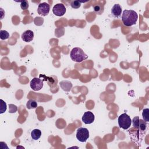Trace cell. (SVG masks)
<instances>
[{
  "mask_svg": "<svg viewBox=\"0 0 149 149\" xmlns=\"http://www.w3.org/2000/svg\"><path fill=\"white\" fill-rule=\"evenodd\" d=\"M133 126L136 129L144 132L147 128V122L143 119H141L139 116H135L132 120Z\"/></svg>",
  "mask_w": 149,
  "mask_h": 149,
  "instance_id": "obj_5",
  "label": "cell"
},
{
  "mask_svg": "<svg viewBox=\"0 0 149 149\" xmlns=\"http://www.w3.org/2000/svg\"><path fill=\"white\" fill-rule=\"evenodd\" d=\"M122 12V6L119 4H115L111 9V14L115 17H119L120 16Z\"/></svg>",
  "mask_w": 149,
  "mask_h": 149,
  "instance_id": "obj_11",
  "label": "cell"
},
{
  "mask_svg": "<svg viewBox=\"0 0 149 149\" xmlns=\"http://www.w3.org/2000/svg\"><path fill=\"white\" fill-rule=\"evenodd\" d=\"M30 87L34 91H39L43 87V80L38 77H34L30 83Z\"/></svg>",
  "mask_w": 149,
  "mask_h": 149,
  "instance_id": "obj_6",
  "label": "cell"
},
{
  "mask_svg": "<svg viewBox=\"0 0 149 149\" xmlns=\"http://www.w3.org/2000/svg\"><path fill=\"white\" fill-rule=\"evenodd\" d=\"M9 37V33L6 30H1L0 31V38L2 40H6Z\"/></svg>",
  "mask_w": 149,
  "mask_h": 149,
  "instance_id": "obj_17",
  "label": "cell"
},
{
  "mask_svg": "<svg viewBox=\"0 0 149 149\" xmlns=\"http://www.w3.org/2000/svg\"><path fill=\"white\" fill-rule=\"evenodd\" d=\"M9 112H10V113H15V112H16V111L17 109V107L15 105L9 104Z\"/></svg>",
  "mask_w": 149,
  "mask_h": 149,
  "instance_id": "obj_21",
  "label": "cell"
},
{
  "mask_svg": "<svg viewBox=\"0 0 149 149\" xmlns=\"http://www.w3.org/2000/svg\"><path fill=\"white\" fill-rule=\"evenodd\" d=\"M37 107V102L36 100L30 99L26 103V107L29 109L36 108Z\"/></svg>",
  "mask_w": 149,
  "mask_h": 149,
  "instance_id": "obj_15",
  "label": "cell"
},
{
  "mask_svg": "<svg viewBox=\"0 0 149 149\" xmlns=\"http://www.w3.org/2000/svg\"><path fill=\"white\" fill-rule=\"evenodd\" d=\"M49 9H50L49 5L47 2H42V3H40L38 5L37 12L40 15H41L42 16H45L48 15V14L49 13Z\"/></svg>",
  "mask_w": 149,
  "mask_h": 149,
  "instance_id": "obj_8",
  "label": "cell"
},
{
  "mask_svg": "<svg viewBox=\"0 0 149 149\" xmlns=\"http://www.w3.org/2000/svg\"><path fill=\"white\" fill-rule=\"evenodd\" d=\"M21 37L24 42H30L34 38V33L30 30H27L22 33Z\"/></svg>",
  "mask_w": 149,
  "mask_h": 149,
  "instance_id": "obj_10",
  "label": "cell"
},
{
  "mask_svg": "<svg viewBox=\"0 0 149 149\" xmlns=\"http://www.w3.org/2000/svg\"><path fill=\"white\" fill-rule=\"evenodd\" d=\"M118 121L119 127L124 130L129 129L132 123V119H130V117L126 113L121 114L118 117Z\"/></svg>",
  "mask_w": 149,
  "mask_h": 149,
  "instance_id": "obj_3",
  "label": "cell"
},
{
  "mask_svg": "<svg viewBox=\"0 0 149 149\" xmlns=\"http://www.w3.org/2000/svg\"><path fill=\"white\" fill-rule=\"evenodd\" d=\"M70 56L73 61L77 63H80L88 58V56L79 47L73 48L70 51Z\"/></svg>",
  "mask_w": 149,
  "mask_h": 149,
  "instance_id": "obj_2",
  "label": "cell"
},
{
  "mask_svg": "<svg viewBox=\"0 0 149 149\" xmlns=\"http://www.w3.org/2000/svg\"><path fill=\"white\" fill-rule=\"evenodd\" d=\"M76 139L80 142H86L89 137V131L87 128L79 127L77 129Z\"/></svg>",
  "mask_w": 149,
  "mask_h": 149,
  "instance_id": "obj_4",
  "label": "cell"
},
{
  "mask_svg": "<svg viewBox=\"0 0 149 149\" xmlns=\"http://www.w3.org/2000/svg\"><path fill=\"white\" fill-rule=\"evenodd\" d=\"M138 15L133 10H125L122 15V21L126 26H132L136 24Z\"/></svg>",
  "mask_w": 149,
  "mask_h": 149,
  "instance_id": "obj_1",
  "label": "cell"
},
{
  "mask_svg": "<svg viewBox=\"0 0 149 149\" xmlns=\"http://www.w3.org/2000/svg\"><path fill=\"white\" fill-rule=\"evenodd\" d=\"M41 136V132L40 129H35L33 130L31 132V138L34 140H37L40 138Z\"/></svg>",
  "mask_w": 149,
  "mask_h": 149,
  "instance_id": "obj_13",
  "label": "cell"
},
{
  "mask_svg": "<svg viewBox=\"0 0 149 149\" xmlns=\"http://www.w3.org/2000/svg\"><path fill=\"white\" fill-rule=\"evenodd\" d=\"M52 12L57 16H62L66 13V8L63 3H56L52 8Z\"/></svg>",
  "mask_w": 149,
  "mask_h": 149,
  "instance_id": "obj_7",
  "label": "cell"
},
{
  "mask_svg": "<svg viewBox=\"0 0 149 149\" xmlns=\"http://www.w3.org/2000/svg\"><path fill=\"white\" fill-rule=\"evenodd\" d=\"M1 101V111H0V113H4L6 111V102L2 99L0 100Z\"/></svg>",
  "mask_w": 149,
  "mask_h": 149,
  "instance_id": "obj_19",
  "label": "cell"
},
{
  "mask_svg": "<svg viewBox=\"0 0 149 149\" xmlns=\"http://www.w3.org/2000/svg\"><path fill=\"white\" fill-rule=\"evenodd\" d=\"M20 8L22 10H26L29 8V2L27 1H23L20 2Z\"/></svg>",
  "mask_w": 149,
  "mask_h": 149,
  "instance_id": "obj_20",
  "label": "cell"
},
{
  "mask_svg": "<svg viewBox=\"0 0 149 149\" xmlns=\"http://www.w3.org/2000/svg\"><path fill=\"white\" fill-rule=\"evenodd\" d=\"M61 88L65 91H70L72 88V84L70 81L63 80L59 83Z\"/></svg>",
  "mask_w": 149,
  "mask_h": 149,
  "instance_id": "obj_12",
  "label": "cell"
},
{
  "mask_svg": "<svg viewBox=\"0 0 149 149\" xmlns=\"http://www.w3.org/2000/svg\"><path fill=\"white\" fill-rule=\"evenodd\" d=\"M70 6L73 9H78L81 6V3L79 1H73L70 2Z\"/></svg>",
  "mask_w": 149,
  "mask_h": 149,
  "instance_id": "obj_18",
  "label": "cell"
},
{
  "mask_svg": "<svg viewBox=\"0 0 149 149\" xmlns=\"http://www.w3.org/2000/svg\"><path fill=\"white\" fill-rule=\"evenodd\" d=\"M148 112H149V109L148 108H145L143 110V112H142L143 118V120L144 121H146V122H149Z\"/></svg>",
  "mask_w": 149,
  "mask_h": 149,
  "instance_id": "obj_16",
  "label": "cell"
},
{
  "mask_svg": "<svg viewBox=\"0 0 149 149\" xmlns=\"http://www.w3.org/2000/svg\"><path fill=\"white\" fill-rule=\"evenodd\" d=\"M93 9L96 14L101 15L104 11V5L101 4H97L94 6Z\"/></svg>",
  "mask_w": 149,
  "mask_h": 149,
  "instance_id": "obj_14",
  "label": "cell"
},
{
  "mask_svg": "<svg viewBox=\"0 0 149 149\" xmlns=\"http://www.w3.org/2000/svg\"><path fill=\"white\" fill-rule=\"evenodd\" d=\"M94 115L91 111L85 112L82 116V121L85 124H91L94 121Z\"/></svg>",
  "mask_w": 149,
  "mask_h": 149,
  "instance_id": "obj_9",
  "label": "cell"
}]
</instances>
